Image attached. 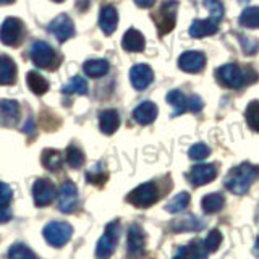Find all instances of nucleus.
I'll return each instance as SVG.
<instances>
[{"label": "nucleus", "mask_w": 259, "mask_h": 259, "mask_svg": "<svg viewBox=\"0 0 259 259\" xmlns=\"http://www.w3.org/2000/svg\"><path fill=\"white\" fill-rule=\"evenodd\" d=\"M16 79V65L8 55H2L0 59V83L8 86Z\"/></svg>", "instance_id": "obj_22"}, {"label": "nucleus", "mask_w": 259, "mask_h": 259, "mask_svg": "<svg viewBox=\"0 0 259 259\" xmlns=\"http://www.w3.org/2000/svg\"><path fill=\"white\" fill-rule=\"evenodd\" d=\"M8 257H12V259H34L36 254L32 253V251L26 246V245H23V243H15V245H12V248L8 249Z\"/></svg>", "instance_id": "obj_34"}, {"label": "nucleus", "mask_w": 259, "mask_h": 259, "mask_svg": "<svg viewBox=\"0 0 259 259\" xmlns=\"http://www.w3.org/2000/svg\"><path fill=\"white\" fill-rule=\"evenodd\" d=\"M130 79H132V84H133L135 89H138V91H143V89H146L152 83L154 73H152L149 65L138 63L132 68V71H130Z\"/></svg>", "instance_id": "obj_15"}, {"label": "nucleus", "mask_w": 259, "mask_h": 259, "mask_svg": "<svg viewBox=\"0 0 259 259\" xmlns=\"http://www.w3.org/2000/svg\"><path fill=\"white\" fill-rule=\"evenodd\" d=\"M207 254H209V251L204 245V241L196 240V241L190 243L188 246H183L178 249L175 253V257H180V256H183V257H193V256L194 257H206Z\"/></svg>", "instance_id": "obj_25"}, {"label": "nucleus", "mask_w": 259, "mask_h": 259, "mask_svg": "<svg viewBox=\"0 0 259 259\" xmlns=\"http://www.w3.org/2000/svg\"><path fill=\"white\" fill-rule=\"evenodd\" d=\"M240 24L243 28H259V7H248L240 15Z\"/></svg>", "instance_id": "obj_30"}, {"label": "nucleus", "mask_w": 259, "mask_h": 259, "mask_svg": "<svg viewBox=\"0 0 259 259\" xmlns=\"http://www.w3.org/2000/svg\"><path fill=\"white\" fill-rule=\"evenodd\" d=\"M118 238H120V222L113 221V222L107 224L104 235L101 237V240L97 241L96 256L97 257H109L113 253V249H115Z\"/></svg>", "instance_id": "obj_5"}, {"label": "nucleus", "mask_w": 259, "mask_h": 259, "mask_svg": "<svg viewBox=\"0 0 259 259\" xmlns=\"http://www.w3.org/2000/svg\"><path fill=\"white\" fill-rule=\"evenodd\" d=\"M23 34V23L18 18H7L2 24V31H0V37L5 46H16L20 42V37Z\"/></svg>", "instance_id": "obj_10"}, {"label": "nucleus", "mask_w": 259, "mask_h": 259, "mask_svg": "<svg viewBox=\"0 0 259 259\" xmlns=\"http://www.w3.org/2000/svg\"><path fill=\"white\" fill-rule=\"evenodd\" d=\"M159 199V191H157V186L148 182V183H143L128 194L126 201L132 202L133 206L136 207H148L152 206L154 202H157Z\"/></svg>", "instance_id": "obj_6"}, {"label": "nucleus", "mask_w": 259, "mask_h": 259, "mask_svg": "<svg viewBox=\"0 0 259 259\" xmlns=\"http://www.w3.org/2000/svg\"><path fill=\"white\" fill-rule=\"evenodd\" d=\"M89 183H96V185H104L105 180H107V175L104 174V170L99 168V165H96L94 168H91V172H88L86 175Z\"/></svg>", "instance_id": "obj_39"}, {"label": "nucleus", "mask_w": 259, "mask_h": 259, "mask_svg": "<svg viewBox=\"0 0 259 259\" xmlns=\"http://www.w3.org/2000/svg\"><path fill=\"white\" fill-rule=\"evenodd\" d=\"M188 204H190V194L186 191H182V193L175 194V196L167 202L165 209L170 214H177V212H182Z\"/></svg>", "instance_id": "obj_31"}, {"label": "nucleus", "mask_w": 259, "mask_h": 259, "mask_svg": "<svg viewBox=\"0 0 259 259\" xmlns=\"http://www.w3.org/2000/svg\"><path fill=\"white\" fill-rule=\"evenodd\" d=\"M245 117H246L249 128L253 130V132L259 133V101L249 102V105L246 107V112H245Z\"/></svg>", "instance_id": "obj_33"}, {"label": "nucleus", "mask_w": 259, "mask_h": 259, "mask_svg": "<svg viewBox=\"0 0 259 259\" xmlns=\"http://www.w3.org/2000/svg\"><path fill=\"white\" fill-rule=\"evenodd\" d=\"M188 177L193 186H202L210 183L217 177V168L214 164H199L191 168Z\"/></svg>", "instance_id": "obj_14"}, {"label": "nucleus", "mask_w": 259, "mask_h": 259, "mask_svg": "<svg viewBox=\"0 0 259 259\" xmlns=\"http://www.w3.org/2000/svg\"><path fill=\"white\" fill-rule=\"evenodd\" d=\"M177 8H178L177 0H165V2L162 4L160 10L156 16L157 28L162 36L174 29L175 21H177Z\"/></svg>", "instance_id": "obj_7"}, {"label": "nucleus", "mask_w": 259, "mask_h": 259, "mask_svg": "<svg viewBox=\"0 0 259 259\" xmlns=\"http://www.w3.org/2000/svg\"><path fill=\"white\" fill-rule=\"evenodd\" d=\"M109 68H110V65L107 60H104V59H94V60H88L84 63V73L89 76V78H101L104 75H107L109 73Z\"/></svg>", "instance_id": "obj_24"}, {"label": "nucleus", "mask_w": 259, "mask_h": 259, "mask_svg": "<svg viewBox=\"0 0 259 259\" xmlns=\"http://www.w3.org/2000/svg\"><path fill=\"white\" fill-rule=\"evenodd\" d=\"M259 177V167L253 164H240L238 167L232 168L229 175L225 177V188L233 194H246L251 188V185Z\"/></svg>", "instance_id": "obj_1"}, {"label": "nucleus", "mask_w": 259, "mask_h": 259, "mask_svg": "<svg viewBox=\"0 0 259 259\" xmlns=\"http://www.w3.org/2000/svg\"><path fill=\"white\" fill-rule=\"evenodd\" d=\"M202 109V99L199 96H190L188 97V110L199 112Z\"/></svg>", "instance_id": "obj_41"}, {"label": "nucleus", "mask_w": 259, "mask_h": 259, "mask_svg": "<svg viewBox=\"0 0 259 259\" xmlns=\"http://www.w3.org/2000/svg\"><path fill=\"white\" fill-rule=\"evenodd\" d=\"M26 83L29 86V89L37 96H42L49 91V83L44 76H40L37 71H29L26 76Z\"/></svg>", "instance_id": "obj_29"}, {"label": "nucleus", "mask_w": 259, "mask_h": 259, "mask_svg": "<svg viewBox=\"0 0 259 259\" xmlns=\"http://www.w3.org/2000/svg\"><path fill=\"white\" fill-rule=\"evenodd\" d=\"M165 99L175 109L174 117L180 115V113H183L185 110H188V97H185V94L182 91H178V89H174V91H170L167 94Z\"/></svg>", "instance_id": "obj_27"}, {"label": "nucleus", "mask_w": 259, "mask_h": 259, "mask_svg": "<svg viewBox=\"0 0 259 259\" xmlns=\"http://www.w3.org/2000/svg\"><path fill=\"white\" fill-rule=\"evenodd\" d=\"M42 235L49 245L60 248L71 240L73 227L67 222H51L44 227Z\"/></svg>", "instance_id": "obj_4"}, {"label": "nucleus", "mask_w": 259, "mask_h": 259, "mask_svg": "<svg viewBox=\"0 0 259 259\" xmlns=\"http://www.w3.org/2000/svg\"><path fill=\"white\" fill-rule=\"evenodd\" d=\"M99 126H101V132L104 135H113L118 130L120 126V115L117 110L109 109V110H104L101 112L99 115Z\"/></svg>", "instance_id": "obj_19"}, {"label": "nucleus", "mask_w": 259, "mask_h": 259, "mask_svg": "<svg viewBox=\"0 0 259 259\" xmlns=\"http://www.w3.org/2000/svg\"><path fill=\"white\" fill-rule=\"evenodd\" d=\"M201 204H202V209H204L206 214H215L224 207L225 198L221 193H210V194H207V196L202 198Z\"/></svg>", "instance_id": "obj_28"}, {"label": "nucleus", "mask_w": 259, "mask_h": 259, "mask_svg": "<svg viewBox=\"0 0 259 259\" xmlns=\"http://www.w3.org/2000/svg\"><path fill=\"white\" fill-rule=\"evenodd\" d=\"M170 229L174 232H194V230H202L204 229V222L201 219L194 217V215H186L183 219H178L174 221Z\"/></svg>", "instance_id": "obj_21"}, {"label": "nucleus", "mask_w": 259, "mask_h": 259, "mask_svg": "<svg viewBox=\"0 0 259 259\" xmlns=\"http://www.w3.org/2000/svg\"><path fill=\"white\" fill-rule=\"evenodd\" d=\"M121 47L128 52H141L144 49V36L138 29L130 28L121 39Z\"/></svg>", "instance_id": "obj_20"}, {"label": "nucleus", "mask_w": 259, "mask_h": 259, "mask_svg": "<svg viewBox=\"0 0 259 259\" xmlns=\"http://www.w3.org/2000/svg\"><path fill=\"white\" fill-rule=\"evenodd\" d=\"M49 31L60 40V42H65L67 39H70L73 34H75V24H73L71 18L68 15H59L57 18L49 24Z\"/></svg>", "instance_id": "obj_11"}, {"label": "nucleus", "mask_w": 259, "mask_h": 259, "mask_svg": "<svg viewBox=\"0 0 259 259\" xmlns=\"http://www.w3.org/2000/svg\"><path fill=\"white\" fill-rule=\"evenodd\" d=\"M215 76L217 81L225 88H232V89H238L241 86H245L251 81H248L246 71H243L237 63H227L222 65L221 68L215 70Z\"/></svg>", "instance_id": "obj_2"}, {"label": "nucleus", "mask_w": 259, "mask_h": 259, "mask_svg": "<svg viewBox=\"0 0 259 259\" xmlns=\"http://www.w3.org/2000/svg\"><path fill=\"white\" fill-rule=\"evenodd\" d=\"M204 7L210 12V15L224 18V4L221 0H204Z\"/></svg>", "instance_id": "obj_40"}, {"label": "nucleus", "mask_w": 259, "mask_h": 259, "mask_svg": "<svg viewBox=\"0 0 259 259\" xmlns=\"http://www.w3.org/2000/svg\"><path fill=\"white\" fill-rule=\"evenodd\" d=\"M62 91L65 94H79V96H84L88 93V83L84 78L81 76H73L71 81L62 88Z\"/></svg>", "instance_id": "obj_32"}, {"label": "nucleus", "mask_w": 259, "mask_h": 259, "mask_svg": "<svg viewBox=\"0 0 259 259\" xmlns=\"http://www.w3.org/2000/svg\"><path fill=\"white\" fill-rule=\"evenodd\" d=\"M238 2H241V4H245V2H249V0H238Z\"/></svg>", "instance_id": "obj_47"}, {"label": "nucleus", "mask_w": 259, "mask_h": 259, "mask_svg": "<svg viewBox=\"0 0 259 259\" xmlns=\"http://www.w3.org/2000/svg\"><path fill=\"white\" fill-rule=\"evenodd\" d=\"M146 237L140 225L133 224L128 230V253L132 256H138L144 251Z\"/></svg>", "instance_id": "obj_17"}, {"label": "nucleus", "mask_w": 259, "mask_h": 259, "mask_svg": "<svg viewBox=\"0 0 259 259\" xmlns=\"http://www.w3.org/2000/svg\"><path fill=\"white\" fill-rule=\"evenodd\" d=\"M78 188L75 183L70 180H65L59 191V209L63 214H71L78 207Z\"/></svg>", "instance_id": "obj_8"}, {"label": "nucleus", "mask_w": 259, "mask_h": 259, "mask_svg": "<svg viewBox=\"0 0 259 259\" xmlns=\"http://www.w3.org/2000/svg\"><path fill=\"white\" fill-rule=\"evenodd\" d=\"M29 55H31L32 63L39 68L52 70L57 67V63H59V57H57L54 47L44 42V40H36V42L31 46Z\"/></svg>", "instance_id": "obj_3"}, {"label": "nucleus", "mask_w": 259, "mask_h": 259, "mask_svg": "<svg viewBox=\"0 0 259 259\" xmlns=\"http://www.w3.org/2000/svg\"><path fill=\"white\" fill-rule=\"evenodd\" d=\"M54 2H57V4H60V2H63V0H54Z\"/></svg>", "instance_id": "obj_48"}, {"label": "nucleus", "mask_w": 259, "mask_h": 259, "mask_svg": "<svg viewBox=\"0 0 259 259\" xmlns=\"http://www.w3.org/2000/svg\"><path fill=\"white\" fill-rule=\"evenodd\" d=\"M10 221V212H8V207H2V222H8Z\"/></svg>", "instance_id": "obj_44"}, {"label": "nucleus", "mask_w": 259, "mask_h": 259, "mask_svg": "<svg viewBox=\"0 0 259 259\" xmlns=\"http://www.w3.org/2000/svg\"><path fill=\"white\" fill-rule=\"evenodd\" d=\"M221 241H222V235L219 230H212L209 235H207V238L204 240V245L207 248L209 253H214V251L221 246Z\"/></svg>", "instance_id": "obj_38"}, {"label": "nucleus", "mask_w": 259, "mask_h": 259, "mask_svg": "<svg viewBox=\"0 0 259 259\" xmlns=\"http://www.w3.org/2000/svg\"><path fill=\"white\" fill-rule=\"evenodd\" d=\"M99 24H101V29L104 34L110 36L113 31L117 29V24H118V13H117V8L113 5H105L102 7L101 15H99Z\"/></svg>", "instance_id": "obj_18"}, {"label": "nucleus", "mask_w": 259, "mask_h": 259, "mask_svg": "<svg viewBox=\"0 0 259 259\" xmlns=\"http://www.w3.org/2000/svg\"><path fill=\"white\" fill-rule=\"evenodd\" d=\"M254 254H259V238L256 240V248H254Z\"/></svg>", "instance_id": "obj_45"}, {"label": "nucleus", "mask_w": 259, "mask_h": 259, "mask_svg": "<svg viewBox=\"0 0 259 259\" xmlns=\"http://www.w3.org/2000/svg\"><path fill=\"white\" fill-rule=\"evenodd\" d=\"M157 113H159V109L156 104L151 101H144L133 110V118L136 123H140V125H149L157 118Z\"/></svg>", "instance_id": "obj_16"}, {"label": "nucleus", "mask_w": 259, "mask_h": 259, "mask_svg": "<svg viewBox=\"0 0 259 259\" xmlns=\"http://www.w3.org/2000/svg\"><path fill=\"white\" fill-rule=\"evenodd\" d=\"M12 188L8 186L5 182L2 183V207H8V204H10V199H12Z\"/></svg>", "instance_id": "obj_42"}, {"label": "nucleus", "mask_w": 259, "mask_h": 259, "mask_svg": "<svg viewBox=\"0 0 259 259\" xmlns=\"http://www.w3.org/2000/svg\"><path fill=\"white\" fill-rule=\"evenodd\" d=\"M240 42L243 47V52L246 55H254L259 51V40H256L254 37H248V36H243L240 34Z\"/></svg>", "instance_id": "obj_36"}, {"label": "nucleus", "mask_w": 259, "mask_h": 259, "mask_svg": "<svg viewBox=\"0 0 259 259\" xmlns=\"http://www.w3.org/2000/svg\"><path fill=\"white\" fill-rule=\"evenodd\" d=\"M15 2V0H2V5H8V4H12Z\"/></svg>", "instance_id": "obj_46"}, {"label": "nucleus", "mask_w": 259, "mask_h": 259, "mask_svg": "<svg viewBox=\"0 0 259 259\" xmlns=\"http://www.w3.org/2000/svg\"><path fill=\"white\" fill-rule=\"evenodd\" d=\"M206 65V55L198 51H188L180 55L178 67L186 73H199Z\"/></svg>", "instance_id": "obj_12"}, {"label": "nucleus", "mask_w": 259, "mask_h": 259, "mask_svg": "<svg viewBox=\"0 0 259 259\" xmlns=\"http://www.w3.org/2000/svg\"><path fill=\"white\" fill-rule=\"evenodd\" d=\"M67 162L68 165L73 167V168H78L84 164V154L83 151H81L79 148H76V146H68L67 149Z\"/></svg>", "instance_id": "obj_35"}, {"label": "nucleus", "mask_w": 259, "mask_h": 259, "mask_svg": "<svg viewBox=\"0 0 259 259\" xmlns=\"http://www.w3.org/2000/svg\"><path fill=\"white\" fill-rule=\"evenodd\" d=\"M154 2H156V0H135V4L141 8H149L154 5Z\"/></svg>", "instance_id": "obj_43"}, {"label": "nucleus", "mask_w": 259, "mask_h": 259, "mask_svg": "<svg viewBox=\"0 0 259 259\" xmlns=\"http://www.w3.org/2000/svg\"><path fill=\"white\" fill-rule=\"evenodd\" d=\"M188 154H190V157L193 160H202V159H206L209 154H210V149L207 148L204 143H196V144L190 148V152Z\"/></svg>", "instance_id": "obj_37"}, {"label": "nucleus", "mask_w": 259, "mask_h": 259, "mask_svg": "<svg viewBox=\"0 0 259 259\" xmlns=\"http://www.w3.org/2000/svg\"><path fill=\"white\" fill-rule=\"evenodd\" d=\"M222 18L210 15L209 20H194L190 26V36L191 37H204V36H212L217 32L219 24H221Z\"/></svg>", "instance_id": "obj_13"}, {"label": "nucleus", "mask_w": 259, "mask_h": 259, "mask_svg": "<svg viewBox=\"0 0 259 259\" xmlns=\"http://www.w3.org/2000/svg\"><path fill=\"white\" fill-rule=\"evenodd\" d=\"M57 194L59 193L55 191V185L51 180H47V178H39L32 185V198H34L36 206L39 207L51 204Z\"/></svg>", "instance_id": "obj_9"}, {"label": "nucleus", "mask_w": 259, "mask_h": 259, "mask_svg": "<svg viewBox=\"0 0 259 259\" xmlns=\"http://www.w3.org/2000/svg\"><path fill=\"white\" fill-rule=\"evenodd\" d=\"M42 165L51 170V172H57L63 165V156L60 151L57 149H44L42 151Z\"/></svg>", "instance_id": "obj_26"}, {"label": "nucleus", "mask_w": 259, "mask_h": 259, "mask_svg": "<svg viewBox=\"0 0 259 259\" xmlns=\"http://www.w3.org/2000/svg\"><path fill=\"white\" fill-rule=\"evenodd\" d=\"M0 107H2V120L4 125H15L20 118V105L16 101L10 99H2L0 102Z\"/></svg>", "instance_id": "obj_23"}]
</instances>
